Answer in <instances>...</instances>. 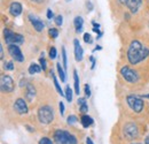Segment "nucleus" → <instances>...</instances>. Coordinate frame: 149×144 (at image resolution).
<instances>
[{"instance_id": "1", "label": "nucleus", "mask_w": 149, "mask_h": 144, "mask_svg": "<svg viewBox=\"0 0 149 144\" xmlns=\"http://www.w3.org/2000/svg\"><path fill=\"white\" fill-rule=\"evenodd\" d=\"M149 54V50L144 46L139 40H133L130 46H129V51H127V59L130 61V63L132 65H137L139 62H141L142 60H145Z\"/></svg>"}, {"instance_id": "2", "label": "nucleus", "mask_w": 149, "mask_h": 144, "mask_svg": "<svg viewBox=\"0 0 149 144\" xmlns=\"http://www.w3.org/2000/svg\"><path fill=\"white\" fill-rule=\"evenodd\" d=\"M54 141L56 144H77V139L67 130L58 129L54 133Z\"/></svg>"}, {"instance_id": "3", "label": "nucleus", "mask_w": 149, "mask_h": 144, "mask_svg": "<svg viewBox=\"0 0 149 144\" xmlns=\"http://www.w3.org/2000/svg\"><path fill=\"white\" fill-rule=\"evenodd\" d=\"M38 119L41 124L48 125L54 120V114H53V109L51 106H41L38 111Z\"/></svg>"}, {"instance_id": "4", "label": "nucleus", "mask_w": 149, "mask_h": 144, "mask_svg": "<svg viewBox=\"0 0 149 144\" xmlns=\"http://www.w3.org/2000/svg\"><path fill=\"white\" fill-rule=\"evenodd\" d=\"M3 36H5V42L8 45H10V44H16L17 45V44H22L24 42V38H23L22 35L15 33V32H13V31H10L8 29H6L3 31Z\"/></svg>"}, {"instance_id": "5", "label": "nucleus", "mask_w": 149, "mask_h": 144, "mask_svg": "<svg viewBox=\"0 0 149 144\" xmlns=\"http://www.w3.org/2000/svg\"><path fill=\"white\" fill-rule=\"evenodd\" d=\"M121 74H122L123 78H124L125 81L130 82V83H135V82H138V81H139V75H138V73H137L135 70L131 69V68H130V67H127V66L122 67V69H121Z\"/></svg>"}, {"instance_id": "6", "label": "nucleus", "mask_w": 149, "mask_h": 144, "mask_svg": "<svg viewBox=\"0 0 149 144\" xmlns=\"http://www.w3.org/2000/svg\"><path fill=\"white\" fill-rule=\"evenodd\" d=\"M126 102L129 104V106L131 107V110H133L135 113H140L144 110V102L141 98L137 97V96H127Z\"/></svg>"}, {"instance_id": "7", "label": "nucleus", "mask_w": 149, "mask_h": 144, "mask_svg": "<svg viewBox=\"0 0 149 144\" xmlns=\"http://www.w3.org/2000/svg\"><path fill=\"white\" fill-rule=\"evenodd\" d=\"M0 87H1V91L3 93L13 92V90H14V81H13V78L10 76H8V75H1Z\"/></svg>"}, {"instance_id": "8", "label": "nucleus", "mask_w": 149, "mask_h": 144, "mask_svg": "<svg viewBox=\"0 0 149 144\" xmlns=\"http://www.w3.org/2000/svg\"><path fill=\"white\" fill-rule=\"evenodd\" d=\"M8 52H9V54H10V57H12L15 61H18V62L24 61V55L22 54L20 47H18L16 44H10V45H8Z\"/></svg>"}, {"instance_id": "9", "label": "nucleus", "mask_w": 149, "mask_h": 144, "mask_svg": "<svg viewBox=\"0 0 149 144\" xmlns=\"http://www.w3.org/2000/svg\"><path fill=\"white\" fill-rule=\"evenodd\" d=\"M124 135L127 140H133L138 136V128L134 124H126L124 127Z\"/></svg>"}, {"instance_id": "10", "label": "nucleus", "mask_w": 149, "mask_h": 144, "mask_svg": "<svg viewBox=\"0 0 149 144\" xmlns=\"http://www.w3.org/2000/svg\"><path fill=\"white\" fill-rule=\"evenodd\" d=\"M119 2L125 5L131 10V13H137L140 9L141 3H142L141 0H119Z\"/></svg>"}, {"instance_id": "11", "label": "nucleus", "mask_w": 149, "mask_h": 144, "mask_svg": "<svg viewBox=\"0 0 149 144\" xmlns=\"http://www.w3.org/2000/svg\"><path fill=\"white\" fill-rule=\"evenodd\" d=\"M14 110H15L16 113H18V114H25V113H28V111H29L25 100H24V99H21V98L15 102V104H14Z\"/></svg>"}, {"instance_id": "12", "label": "nucleus", "mask_w": 149, "mask_h": 144, "mask_svg": "<svg viewBox=\"0 0 149 144\" xmlns=\"http://www.w3.org/2000/svg\"><path fill=\"white\" fill-rule=\"evenodd\" d=\"M29 20H30V22H31V24L33 25V28H35V30H36V31L40 32V31H43V30H44L45 24H44V22H43L41 20H39L37 16H35V15L30 14V15H29Z\"/></svg>"}, {"instance_id": "13", "label": "nucleus", "mask_w": 149, "mask_h": 144, "mask_svg": "<svg viewBox=\"0 0 149 144\" xmlns=\"http://www.w3.org/2000/svg\"><path fill=\"white\" fill-rule=\"evenodd\" d=\"M74 59L76 61H81L83 60V55H84V51L79 44V40L78 39H74Z\"/></svg>"}, {"instance_id": "14", "label": "nucleus", "mask_w": 149, "mask_h": 144, "mask_svg": "<svg viewBox=\"0 0 149 144\" xmlns=\"http://www.w3.org/2000/svg\"><path fill=\"white\" fill-rule=\"evenodd\" d=\"M9 13L12 16L17 17L22 13V5L20 2H12L9 6Z\"/></svg>"}, {"instance_id": "15", "label": "nucleus", "mask_w": 149, "mask_h": 144, "mask_svg": "<svg viewBox=\"0 0 149 144\" xmlns=\"http://www.w3.org/2000/svg\"><path fill=\"white\" fill-rule=\"evenodd\" d=\"M74 28H76V32L80 33L83 31V27H84V20L81 16H76L74 21Z\"/></svg>"}, {"instance_id": "16", "label": "nucleus", "mask_w": 149, "mask_h": 144, "mask_svg": "<svg viewBox=\"0 0 149 144\" xmlns=\"http://www.w3.org/2000/svg\"><path fill=\"white\" fill-rule=\"evenodd\" d=\"M80 121H81V125H83L84 128H88L91 125H93V119L88 115H83Z\"/></svg>"}, {"instance_id": "17", "label": "nucleus", "mask_w": 149, "mask_h": 144, "mask_svg": "<svg viewBox=\"0 0 149 144\" xmlns=\"http://www.w3.org/2000/svg\"><path fill=\"white\" fill-rule=\"evenodd\" d=\"M74 93L79 95V92H80V84H79V77H78L77 70H74Z\"/></svg>"}, {"instance_id": "18", "label": "nucleus", "mask_w": 149, "mask_h": 144, "mask_svg": "<svg viewBox=\"0 0 149 144\" xmlns=\"http://www.w3.org/2000/svg\"><path fill=\"white\" fill-rule=\"evenodd\" d=\"M41 70V66L37 65V63H31L30 67H29V74L33 75V74H37Z\"/></svg>"}, {"instance_id": "19", "label": "nucleus", "mask_w": 149, "mask_h": 144, "mask_svg": "<svg viewBox=\"0 0 149 144\" xmlns=\"http://www.w3.org/2000/svg\"><path fill=\"white\" fill-rule=\"evenodd\" d=\"M51 74H52V77H53V81H54V85H55V88H56L58 92H59L61 96H66V92H63V91H62V89H61V87H60V84H59V82H58V80H56L55 75H53V72H51Z\"/></svg>"}, {"instance_id": "20", "label": "nucleus", "mask_w": 149, "mask_h": 144, "mask_svg": "<svg viewBox=\"0 0 149 144\" xmlns=\"http://www.w3.org/2000/svg\"><path fill=\"white\" fill-rule=\"evenodd\" d=\"M56 68H58V73H59V76H60L61 81H62V82H66V74H64V70L62 69V67H61V63H60V62H59V63H56Z\"/></svg>"}, {"instance_id": "21", "label": "nucleus", "mask_w": 149, "mask_h": 144, "mask_svg": "<svg viewBox=\"0 0 149 144\" xmlns=\"http://www.w3.org/2000/svg\"><path fill=\"white\" fill-rule=\"evenodd\" d=\"M66 98H67V100L69 103L72 102V90H71V88L69 85H67V88H66Z\"/></svg>"}, {"instance_id": "22", "label": "nucleus", "mask_w": 149, "mask_h": 144, "mask_svg": "<svg viewBox=\"0 0 149 144\" xmlns=\"http://www.w3.org/2000/svg\"><path fill=\"white\" fill-rule=\"evenodd\" d=\"M35 88L31 84H28V99H31L35 96Z\"/></svg>"}, {"instance_id": "23", "label": "nucleus", "mask_w": 149, "mask_h": 144, "mask_svg": "<svg viewBox=\"0 0 149 144\" xmlns=\"http://www.w3.org/2000/svg\"><path fill=\"white\" fill-rule=\"evenodd\" d=\"M48 33H49V36L52 38H58V36H59V31L56 29H54V28H51L49 31H48Z\"/></svg>"}, {"instance_id": "24", "label": "nucleus", "mask_w": 149, "mask_h": 144, "mask_svg": "<svg viewBox=\"0 0 149 144\" xmlns=\"http://www.w3.org/2000/svg\"><path fill=\"white\" fill-rule=\"evenodd\" d=\"M62 59H63V67H64V69H67V67H68V65H67V53H66L64 47L62 48Z\"/></svg>"}, {"instance_id": "25", "label": "nucleus", "mask_w": 149, "mask_h": 144, "mask_svg": "<svg viewBox=\"0 0 149 144\" xmlns=\"http://www.w3.org/2000/svg\"><path fill=\"white\" fill-rule=\"evenodd\" d=\"M67 120H68L67 122H68L69 125H74V124H76V122L78 121V120H77V117H76V115H69Z\"/></svg>"}, {"instance_id": "26", "label": "nucleus", "mask_w": 149, "mask_h": 144, "mask_svg": "<svg viewBox=\"0 0 149 144\" xmlns=\"http://www.w3.org/2000/svg\"><path fill=\"white\" fill-rule=\"evenodd\" d=\"M55 23H56V25L61 27V25H62V23H63V16H62V15L56 16V17H55Z\"/></svg>"}, {"instance_id": "27", "label": "nucleus", "mask_w": 149, "mask_h": 144, "mask_svg": "<svg viewBox=\"0 0 149 144\" xmlns=\"http://www.w3.org/2000/svg\"><path fill=\"white\" fill-rule=\"evenodd\" d=\"M56 55H58V53H56V48H55V47H52V48L49 50V58H51V59H55V58H56Z\"/></svg>"}, {"instance_id": "28", "label": "nucleus", "mask_w": 149, "mask_h": 144, "mask_svg": "<svg viewBox=\"0 0 149 144\" xmlns=\"http://www.w3.org/2000/svg\"><path fill=\"white\" fill-rule=\"evenodd\" d=\"M39 62H40V66H41V69H43V70H46V69H47V62H46V60L44 59V57H43V58H40V60H39Z\"/></svg>"}, {"instance_id": "29", "label": "nucleus", "mask_w": 149, "mask_h": 144, "mask_svg": "<svg viewBox=\"0 0 149 144\" xmlns=\"http://www.w3.org/2000/svg\"><path fill=\"white\" fill-rule=\"evenodd\" d=\"M3 68H5L6 70H13V69H14V65H13V62H5Z\"/></svg>"}, {"instance_id": "30", "label": "nucleus", "mask_w": 149, "mask_h": 144, "mask_svg": "<svg viewBox=\"0 0 149 144\" xmlns=\"http://www.w3.org/2000/svg\"><path fill=\"white\" fill-rule=\"evenodd\" d=\"M38 144H53V142H52L48 137H43V139L39 141V143Z\"/></svg>"}, {"instance_id": "31", "label": "nucleus", "mask_w": 149, "mask_h": 144, "mask_svg": "<svg viewBox=\"0 0 149 144\" xmlns=\"http://www.w3.org/2000/svg\"><path fill=\"white\" fill-rule=\"evenodd\" d=\"M84 42L85 43H92V39H91V35L88 32L84 33Z\"/></svg>"}, {"instance_id": "32", "label": "nucleus", "mask_w": 149, "mask_h": 144, "mask_svg": "<svg viewBox=\"0 0 149 144\" xmlns=\"http://www.w3.org/2000/svg\"><path fill=\"white\" fill-rule=\"evenodd\" d=\"M59 107H60V113H61V115H63V114H64V104H63V102H60Z\"/></svg>"}, {"instance_id": "33", "label": "nucleus", "mask_w": 149, "mask_h": 144, "mask_svg": "<svg viewBox=\"0 0 149 144\" xmlns=\"http://www.w3.org/2000/svg\"><path fill=\"white\" fill-rule=\"evenodd\" d=\"M85 95H86V97H89L91 96V89H89L88 84L85 85Z\"/></svg>"}, {"instance_id": "34", "label": "nucleus", "mask_w": 149, "mask_h": 144, "mask_svg": "<svg viewBox=\"0 0 149 144\" xmlns=\"http://www.w3.org/2000/svg\"><path fill=\"white\" fill-rule=\"evenodd\" d=\"M53 17H54V13L52 12V9H48L47 10V18L48 20H52Z\"/></svg>"}, {"instance_id": "35", "label": "nucleus", "mask_w": 149, "mask_h": 144, "mask_svg": "<svg viewBox=\"0 0 149 144\" xmlns=\"http://www.w3.org/2000/svg\"><path fill=\"white\" fill-rule=\"evenodd\" d=\"M81 113H86L87 112V105L86 104H84V105H81L80 106V110H79Z\"/></svg>"}, {"instance_id": "36", "label": "nucleus", "mask_w": 149, "mask_h": 144, "mask_svg": "<svg viewBox=\"0 0 149 144\" xmlns=\"http://www.w3.org/2000/svg\"><path fill=\"white\" fill-rule=\"evenodd\" d=\"M78 104H79V105L81 106V105H84V104H86V100H85L84 98H79V99H78Z\"/></svg>"}, {"instance_id": "37", "label": "nucleus", "mask_w": 149, "mask_h": 144, "mask_svg": "<svg viewBox=\"0 0 149 144\" xmlns=\"http://www.w3.org/2000/svg\"><path fill=\"white\" fill-rule=\"evenodd\" d=\"M86 143L87 144H94L93 142H92V140H91L89 137H87V139H86Z\"/></svg>"}, {"instance_id": "38", "label": "nucleus", "mask_w": 149, "mask_h": 144, "mask_svg": "<svg viewBox=\"0 0 149 144\" xmlns=\"http://www.w3.org/2000/svg\"><path fill=\"white\" fill-rule=\"evenodd\" d=\"M0 58L1 59L3 58V50H2V47H0Z\"/></svg>"}, {"instance_id": "39", "label": "nucleus", "mask_w": 149, "mask_h": 144, "mask_svg": "<svg viewBox=\"0 0 149 144\" xmlns=\"http://www.w3.org/2000/svg\"><path fill=\"white\" fill-rule=\"evenodd\" d=\"M145 144H149V136L146 137V140H145Z\"/></svg>"}, {"instance_id": "40", "label": "nucleus", "mask_w": 149, "mask_h": 144, "mask_svg": "<svg viewBox=\"0 0 149 144\" xmlns=\"http://www.w3.org/2000/svg\"><path fill=\"white\" fill-rule=\"evenodd\" d=\"M101 48H102V47H101V46H99V45H98V46H96V47H95V48H94V51H98V50H101Z\"/></svg>"}, {"instance_id": "41", "label": "nucleus", "mask_w": 149, "mask_h": 144, "mask_svg": "<svg viewBox=\"0 0 149 144\" xmlns=\"http://www.w3.org/2000/svg\"><path fill=\"white\" fill-rule=\"evenodd\" d=\"M134 144H139V143H134Z\"/></svg>"}]
</instances>
